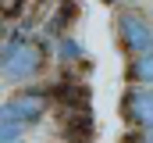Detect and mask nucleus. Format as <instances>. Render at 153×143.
Segmentation results:
<instances>
[{"mask_svg":"<svg viewBox=\"0 0 153 143\" xmlns=\"http://www.w3.org/2000/svg\"><path fill=\"white\" fill-rule=\"evenodd\" d=\"M46 61V50L43 43L32 39V36H11L0 50V75L11 79V82H25L32 79Z\"/></svg>","mask_w":153,"mask_h":143,"instance_id":"1","label":"nucleus"},{"mask_svg":"<svg viewBox=\"0 0 153 143\" xmlns=\"http://www.w3.org/2000/svg\"><path fill=\"white\" fill-rule=\"evenodd\" d=\"M128 79L132 82H143V86H153V50L135 54V61L128 65Z\"/></svg>","mask_w":153,"mask_h":143,"instance_id":"5","label":"nucleus"},{"mask_svg":"<svg viewBox=\"0 0 153 143\" xmlns=\"http://www.w3.org/2000/svg\"><path fill=\"white\" fill-rule=\"evenodd\" d=\"M61 54L64 57H78V43L75 39H61Z\"/></svg>","mask_w":153,"mask_h":143,"instance_id":"7","label":"nucleus"},{"mask_svg":"<svg viewBox=\"0 0 153 143\" xmlns=\"http://www.w3.org/2000/svg\"><path fill=\"white\" fill-rule=\"evenodd\" d=\"M46 93H39V90H25V93H18V97H11L7 100V107H11V114L22 122V125H32V122H39L43 114H46Z\"/></svg>","mask_w":153,"mask_h":143,"instance_id":"4","label":"nucleus"},{"mask_svg":"<svg viewBox=\"0 0 153 143\" xmlns=\"http://www.w3.org/2000/svg\"><path fill=\"white\" fill-rule=\"evenodd\" d=\"M0 50H4V25H0Z\"/></svg>","mask_w":153,"mask_h":143,"instance_id":"10","label":"nucleus"},{"mask_svg":"<svg viewBox=\"0 0 153 143\" xmlns=\"http://www.w3.org/2000/svg\"><path fill=\"white\" fill-rule=\"evenodd\" d=\"M117 39H121V47L128 50V54H146L153 50V25L146 14H139V11H125L121 18H117Z\"/></svg>","mask_w":153,"mask_h":143,"instance_id":"2","label":"nucleus"},{"mask_svg":"<svg viewBox=\"0 0 153 143\" xmlns=\"http://www.w3.org/2000/svg\"><path fill=\"white\" fill-rule=\"evenodd\" d=\"M25 11V0H0V14L4 18H18Z\"/></svg>","mask_w":153,"mask_h":143,"instance_id":"6","label":"nucleus"},{"mask_svg":"<svg viewBox=\"0 0 153 143\" xmlns=\"http://www.w3.org/2000/svg\"><path fill=\"white\" fill-rule=\"evenodd\" d=\"M121 114L128 125L153 132V86H132L121 97Z\"/></svg>","mask_w":153,"mask_h":143,"instance_id":"3","label":"nucleus"},{"mask_svg":"<svg viewBox=\"0 0 153 143\" xmlns=\"http://www.w3.org/2000/svg\"><path fill=\"white\" fill-rule=\"evenodd\" d=\"M125 143H153V132H150V129H143V136H128Z\"/></svg>","mask_w":153,"mask_h":143,"instance_id":"8","label":"nucleus"},{"mask_svg":"<svg viewBox=\"0 0 153 143\" xmlns=\"http://www.w3.org/2000/svg\"><path fill=\"white\" fill-rule=\"evenodd\" d=\"M100 4H135V0H100Z\"/></svg>","mask_w":153,"mask_h":143,"instance_id":"9","label":"nucleus"}]
</instances>
